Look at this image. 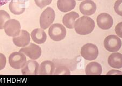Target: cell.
I'll return each instance as SVG.
<instances>
[{
    "label": "cell",
    "mask_w": 122,
    "mask_h": 86,
    "mask_svg": "<svg viewBox=\"0 0 122 86\" xmlns=\"http://www.w3.org/2000/svg\"><path fill=\"white\" fill-rule=\"evenodd\" d=\"M114 9L116 13L119 16L122 15V0H117L115 3Z\"/></svg>",
    "instance_id": "23"
},
{
    "label": "cell",
    "mask_w": 122,
    "mask_h": 86,
    "mask_svg": "<svg viewBox=\"0 0 122 86\" xmlns=\"http://www.w3.org/2000/svg\"><path fill=\"white\" fill-rule=\"evenodd\" d=\"M13 42L14 44L17 47H23L26 46L30 42V34L26 30H21L18 36L13 37Z\"/></svg>",
    "instance_id": "10"
},
{
    "label": "cell",
    "mask_w": 122,
    "mask_h": 86,
    "mask_svg": "<svg viewBox=\"0 0 122 86\" xmlns=\"http://www.w3.org/2000/svg\"><path fill=\"white\" fill-rule=\"evenodd\" d=\"M26 62V56L21 52H14L9 56V64L14 69L22 68Z\"/></svg>",
    "instance_id": "4"
},
{
    "label": "cell",
    "mask_w": 122,
    "mask_h": 86,
    "mask_svg": "<svg viewBox=\"0 0 122 86\" xmlns=\"http://www.w3.org/2000/svg\"><path fill=\"white\" fill-rule=\"evenodd\" d=\"M108 64L110 67L119 69L122 67V56L120 53L115 52L111 54L108 58Z\"/></svg>",
    "instance_id": "17"
},
{
    "label": "cell",
    "mask_w": 122,
    "mask_h": 86,
    "mask_svg": "<svg viewBox=\"0 0 122 86\" xmlns=\"http://www.w3.org/2000/svg\"><path fill=\"white\" fill-rule=\"evenodd\" d=\"M81 56L85 59L88 61H92L97 59L99 54V50L96 45L87 43L82 47L81 51Z\"/></svg>",
    "instance_id": "5"
},
{
    "label": "cell",
    "mask_w": 122,
    "mask_h": 86,
    "mask_svg": "<svg viewBox=\"0 0 122 86\" xmlns=\"http://www.w3.org/2000/svg\"><path fill=\"white\" fill-rule=\"evenodd\" d=\"M122 72L116 71V70H112V71L109 72L107 74V75H122Z\"/></svg>",
    "instance_id": "26"
},
{
    "label": "cell",
    "mask_w": 122,
    "mask_h": 86,
    "mask_svg": "<svg viewBox=\"0 0 122 86\" xmlns=\"http://www.w3.org/2000/svg\"><path fill=\"white\" fill-rule=\"evenodd\" d=\"M56 65V69H55L53 75H71V72L70 69L67 67L66 66H65L64 64H55Z\"/></svg>",
    "instance_id": "20"
},
{
    "label": "cell",
    "mask_w": 122,
    "mask_h": 86,
    "mask_svg": "<svg viewBox=\"0 0 122 86\" xmlns=\"http://www.w3.org/2000/svg\"><path fill=\"white\" fill-rule=\"evenodd\" d=\"M9 8L10 11L13 14L19 15L24 13L25 5V3L19 2L17 0H11L9 3Z\"/></svg>",
    "instance_id": "19"
},
{
    "label": "cell",
    "mask_w": 122,
    "mask_h": 86,
    "mask_svg": "<svg viewBox=\"0 0 122 86\" xmlns=\"http://www.w3.org/2000/svg\"><path fill=\"white\" fill-rule=\"evenodd\" d=\"M77 1H82V0H77Z\"/></svg>",
    "instance_id": "29"
},
{
    "label": "cell",
    "mask_w": 122,
    "mask_h": 86,
    "mask_svg": "<svg viewBox=\"0 0 122 86\" xmlns=\"http://www.w3.org/2000/svg\"><path fill=\"white\" fill-rule=\"evenodd\" d=\"M19 51L32 60H36L40 58L42 52L40 47L33 43H29L27 46L21 48Z\"/></svg>",
    "instance_id": "8"
},
{
    "label": "cell",
    "mask_w": 122,
    "mask_h": 86,
    "mask_svg": "<svg viewBox=\"0 0 122 86\" xmlns=\"http://www.w3.org/2000/svg\"><path fill=\"white\" fill-rule=\"evenodd\" d=\"M104 45L105 49L110 52H116L121 49L122 41L116 35H110L107 37L104 41Z\"/></svg>",
    "instance_id": "6"
},
{
    "label": "cell",
    "mask_w": 122,
    "mask_h": 86,
    "mask_svg": "<svg viewBox=\"0 0 122 86\" xmlns=\"http://www.w3.org/2000/svg\"><path fill=\"white\" fill-rule=\"evenodd\" d=\"M98 26L102 30H109L113 24V19L111 15L107 13H102L97 18Z\"/></svg>",
    "instance_id": "9"
},
{
    "label": "cell",
    "mask_w": 122,
    "mask_h": 86,
    "mask_svg": "<svg viewBox=\"0 0 122 86\" xmlns=\"http://www.w3.org/2000/svg\"><path fill=\"white\" fill-rule=\"evenodd\" d=\"M39 64L35 60H28L22 68L21 72L23 75H38Z\"/></svg>",
    "instance_id": "11"
},
{
    "label": "cell",
    "mask_w": 122,
    "mask_h": 86,
    "mask_svg": "<svg viewBox=\"0 0 122 86\" xmlns=\"http://www.w3.org/2000/svg\"><path fill=\"white\" fill-rule=\"evenodd\" d=\"M56 65L52 61H45L41 64L39 67L38 74L41 75H53Z\"/></svg>",
    "instance_id": "13"
},
{
    "label": "cell",
    "mask_w": 122,
    "mask_h": 86,
    "mask_svg": "<svg viewBox=\"0 0 122 86\" xmlns=\"http://www.w3.org/2000/svg\"><path fill=\"white\" fill-rule=\"evenodd\" d=\"M79 9L82 14L91 16L96 13L97 5L92 0H85L80 3Z\"/></svg>",
    "instance_id": "12"
},
{
    "label": "cell",
    "mask_w": 122,
    "mask_h": 86,
    "mask_svg": "<svg viewBox=\"0 0 122 86\" xmlns=\"http://www.w3.org/2000/svg\"><path fill=\"white\" fill-rule=\"evenodd\" d=\"M66 30L64 26L59 23L51 25L48 30L50 38L56 42H59L64 39L66 36Z\"/></svg>",
    "instance_id": "2"
},
{
    "label": "cell",
    "mask_w": 122,
    "mask_h": 86,
    "mask_svg": "<svg viewBox=\"0 0 122 86\" xmlns=\"http://www.w3.org/2000/svg\"><path fill=\"white\" fill-rule=\"evenodd\" d=\"M31 37L35 43L42 44L46 41L47 34L43 29H35L31 32Z\"/></svg>",
    "instance_id": "16"
},
{
    "label": "cell",
    "mask_w": 122,
    "mask_h": 86,
    "mask_svg": "<svg viewBox=\"0 0 122 86\" xmlns=\"http://www.w3.org/2000/svg\"><path fill=\"white\" fill-rule=\"evenodd\" d=\"M21 28L20 23L18 21L15 19H10L5 23L3 29L7 36L15 37L20 34Z\"/></svg>",
    "instance_id": "7"
},
{
    "label": "cell",
    "mask_w": 122,
    "mask_h": 86,
    "mask_svg": "<svg viewBox=\"0 0 122 86\" xmlns=\"http://www.w3.org/2000/svg\"><path fill=\"white\" fill-rule=\"evenodd\" d=\"M10 0H0V7L3 6V5L5 4Z\"/></svg>",
    "instance_id": "27"
},
{
    "label": "cell",
    "mask_w": 122,
    "mask_h": 86,
    "mask_svg": "<svg viewBox=\"0 0 122 86\" xmlns=\"http://www.w3.org/2000/svg\"><path fill=\"white\" fill-rule=\"evenodd\" d=\"M75 0H58V8L62 13H67L72 10L76 7Z\"/></svg>",
    "instance_id": "15"
},
{
    "label": "cell",
    "mask_w": 122,
    "mask_h": 86,
    "mask_svg": "<svg viewBox=\"0 0 122 86\" xmlns=\"http://www.w3.org/2000/svg\"><path fill=\"white\" fill-rule=\"evenodd\" d=\"M79 15L78 13L74 11L70 12L64 16L62 18V23L68 29H73L75 22L79 18Z\"/></svg>",
    "instance_id": "14"
},
{
    "label": "cell",
    "mask_w": 122,
    "mask_h": 86,
    "mask_svg": "<svg viewBox=\"0 0 122 86\" xmlns=\"http://www.w3.org/2000/svg\"><path fill=\"white\" fill-rule=\"evenodd\" d=\"M7 60L5 56L2 53H0V71L5 68Z\"/></svg>",
    "instance_id": "24"
},
{
    "label": "cell",
    "mask_w": 122,
    "mask_h": 86,
    "mask_svg": "<svg viewBox=\"0 0 122 86\" xmlns=\"http://www.w3.org/2000/svg\"><path fill=\"white\" fill-rule=\"evenodd\" d=\"M20 3H25V2H26L28 1L29 0H17Z\"/></svg>",
    "instance_id": "28"
},
{
    "label": "cell",
    "mask_w": 122,
    "mask_h": 86,
    "mask_svg": "<svg viewBox=\"0 0 122 86\" xmlns=\"http://www.w3.org/2000/svg\"><path fill=\"white\" fill-rule=\"evenodd\" d=\"M115 31L117 35L119 37H122V22L119 23L116 25L115 28Z\"/></svg>",
    "instance_id": "25"
},
{
    "label": "cell",
    "mask_w": 122,
    "mask_h": 86,
    "mask_svg": "<svg viewBox=\"0 0 122 86\" xmlns=\"http://www.w3.org/2000/svg\"><path fill=\"white\" fill-rule=\"evenodd\" d=\"M86 74L87 75H100L102 73L101 64L97 62H91L88 64L85 69Z\"/></svg>",
    "instance_id": "18"
},
{
    "label": "cell",
    "mask_w": 122,
    "mask_h": 86,
    "mask_svg": "<svg viewBox=\"0 0 122 86\" xmlns=\"http://www.w3.org/2000/svg\"><path fill=\"white\" fill-rule=\"evenodd\" d=\"M56 13L51 7H48L41 13L40 17V25L43 30L47 29L54 22Z\"/></svg>",
    "instance_id": "3"
},
{
    "label": "cell",
    "mask_w": 122,
    "mask_h": 86,
    "mask_svg": "<svg viewBox=\"0 0 122 86\" xmlns=\"http://www.w3.org/2000/svg\"><path fill=\"white\" fill-rule=\"evenodd\" d=\"M76 32L80 35H87L94 30L95 23L93 19L84 16L76 20L74 26Z\"/></svg>",
    "instance_id": "1"
},
{
    "label": "cell",
    "mask_w": 122,
    "mask_h": 86,
    "mask_svg": "<svg viewBox=\"0 0 122 86\" xmlns=\"http://www.w3.org/2000/svg\"><path fill=\"white\" fill-rule=\"evenodd\" d=\"M10 19V17L7 11L3 10H0V29L4 28V25L7 21Z\"/></svg>",
    "instance_id": "21"
},
{
    "label": "cell",
    "mask_w": 122,
    "mask_h": 86,
    "mask_svg": "<svg viewBox=\"0 0 122 86\" xmlns=\"http://www.w3.org/2000/svg\"><path fill=\"white\" fill-rule=\"evenodd\" d=\"M34 1L37 6L42 9L50 4L52 3V0H34Z\"/></svg>",
    "instance_id": "22"
}]
</instances>
